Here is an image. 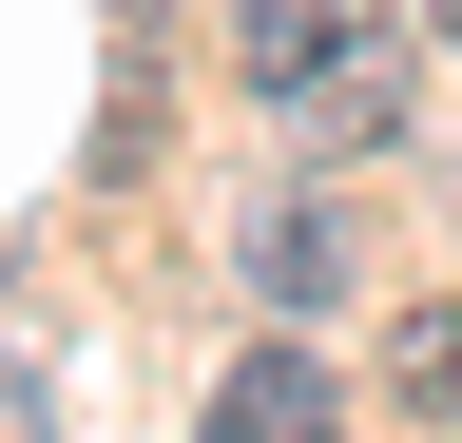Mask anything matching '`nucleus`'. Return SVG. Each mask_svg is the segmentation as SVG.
Here are the masks:
<instances>
[{"label": "nucleus", "mask_w": 462, "mask_h": 443, "mask_svg": "<svg viewBox=\"0 0 462 443\" xmlns=\"http://www.w3.org/2000/svg\"><path fill=\"white\" fill-rule=\"evenodd\" d=\"M289 135H309V154H385V135H404V59H385L366 20H346L309 78H289Z\"/></svg>", "instance_id": "1"}, {"label": "nucleus", "mask_w": 462, "mask_h": 443, "mask_svg": "<svg viewBox=\"0 0 462 443\" xmlns=\"http://www.w3.org/2000/svg\"><path fill=\"white\" fill-rule=\"evenodd\" d=\"M328 424H346V405H328L309 347H251V366L212 385V443H328Z\"/></svg>", "instance_id": "2"}, {"label": "nucleus", "mask_w": 462, "mask_h": 443, "mask_svg": "<svg viewBox=\"0 0 462 443\" xmlns=\"http://www.w3.org/2000/svg\"><path fill=\"white\" fill-rule=\"evenodd\" d=\"M346 20H366V0H231V59H251V78L289 97V78H309V59H328Z\"/></svg>", "instance_id": "3"}, {"label": "nucleus", "mask_w": 462, "mask_h": 443, "mask_svg": "<svg viewBox=\"0 0 462 443\" xmlns=\"http://www.w3.org/2000/svg\"><path fill=\"white\" fill-rule=\"evenodd\" d=\"M251 290L270 309H328L346 290V232H328V212H270V232H251Z\"/></svg>", "instance_id": "4"}, {"label": "nucleus", "mask_w": 462, "mask_h": 443, "mask_svg": "<svg viewBox=\"0 0 462 443\" xmlns=\"http://www.w3.org/2000/svg\"><path fill=\"white\" fill-rule=\"evenodd\" d=\"M385 366H404V405H462V309H404Z\"/></svg>", "instance_id": "5"}, {"label": "nucleus", "mask_w": 462, "mask_h": 443, "mask_svg": "<svg viewBox=\"0 0 462 443\" xmlns=\"http://www.w3.org/2000/svg\"><path fill=\"white\" fill-rule=\"evenodd\" d=\"M0 443H58V385H39V347H0Z\"/></svg>", "instance_id": "6"}, {"label": "nucleus", "mask_w": 462, "mask_h": 443, "mask_svg": "<svg viewBox=\"0 0 462 443\" xmlns=\"http://www.w3.org/2000/svg\"><path fill=\"white\" fill-rule=\"evenodd\" d=\"M424 20H443V39H462V0H424Z\"/></svg>", "instance_id": "7"}]
</instances>
